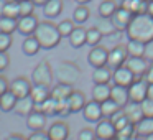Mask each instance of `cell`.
Returning <instances> with one entry per match:
<instances>
[{
    "instance_id": "cell-1",
    "label": "cell",
    "mask_w": 153,
    "mask_h": 140,
    "mask_svg": "<svg viewBox=\"0 0 153 140\" xmlns=\"http://www.w3.org/2000/svg\"><path fill=\"white\" fill-rule=\"evenodd\" d=\"M125 35L128 40H137L146 45L153 40V17L148 13H135L127 27Z\"/></svg>"
},
{
    "instance_id": "cell-2",
    "label": "cell",
    "mask_w": 153,
    "mask_h": 140,
    "mask_svg": "<svg viewBox=\"0 0 153 140\" xmlns=\"http://www.w3.org/2000/svg\"><path fill=\"white\" fill-rule=\"evenodd\" d=\"M33 36L38 40L41 50H53V48H56L61 43V38H63L59 30H58V25H54L50 20L40 22Z\"/></svg>"
},
{
    "instance_id": "cell-3",
    "label": "cell",
    "mask_w": 153,
    "mask_h": 140,
    "mask_svg": "<svg viewBox=\"0 0 153 140\" xmlns=\"http://www.w3.org/2000/svg\"><path fill=\"white\" fill-rule=\"evenodd\" d=\"M81 76V69L76 63L73 61H63L56 66L54 69V77H56L58 83H63V84H76L79 81Z\"/></svg>"
},
{
    "instance_id": "cell-4",
    "label": "cell",
    "mask_w": 153,
    "mask_h": 140,
    "mask_svg": "<svg viewBox=\"0 0 153 140\" xmlns=\"http://www.w3.org/2000/svg\"><path fill=\"white\" fill-rule=\"evenodd\" d=\"M31 83L33 84H41V86H51L53 83V69H51L50 63L46 60L40 61L36 68L31 73Z\"/></svg>"
},
{
    "instance_id": "cell-5",
    "label": "cell",
    "mask_w": 153,
    "mask_h": 140,
    "mask_svg": "<svg viewBox=\"0 0 153 140\" xmlns=\"http://www.w3.org/2000/svg\"><path fill=\"white\" fill-rule=\"evenodd\" d=\"M132 18H133V13L128 10V8H125V7H117V10H115V13L112 15V23H114V27H115V30L117 31H122V33H125V30H127V27H128V23L132 22Z\"/></svg>"
},
{
    "instance_id": "cell-6",
    "label": "cell",
    "mask_w": 153,
    "mask_h": 140,
    "mask_svg": "<svg viewBox=\"0 0 153 140\" xmlns=\"http://www.w3.org/2000/svg\"><path fill=\"white\" fill-rule=\"evenodd\" d=\"M146 89H148V83L142 77H137L132 84L128 86V97L132 102H142L146 99Z\"/></svg>"
},
{
    "instance_id": "cell-7",
    "label": "cell",
    "mask_w": 153,
    "mask_h": 140,
    "mask_svg": "<svg viewBox=\"0 0 153 140\" xmlns=\"http://www.w3.org/2000/svg\"><path fill=\"white\" fill-rule=\"evenodd\" d=\"M127 58H128V53H127V46L125 45H117L112 50L109 51V58H107V66L115 69V68L125 64Z\"/></svg>"
},
{
    "instance_id": "cell-8",
    "label": "cell",
    "mask_w": 153,
    "mask_h": 140,
    "mask_svg": "<svg viewBox=\"0 0 153 140\" xmlns=\"http://www.w3.org/2000/svg\"><path fill=\"white\" fill-rule=\"evenodd\" d=\"M31 87H33V83H31L30 79H27L25 76H18V77H15V79L10 83V87H8V89L15 94L17 99H20V97L30 96Z\"/></svg>"
},
{
    "instance_id": "cell-9",
    "label": "cell",
    "mask_w": 153,
    "mask_h": 140,
    "mask_svg": "<svg viewBox=\"0 0 153 140\" xmlns=\"http://www.w3.org/2000/svg\"><path fill=\"white\" fill-rule=\"evenodd\" d=\"M135 79H137V76L125 66V64H122V66L112 69V81H114V84H119V86L128 87Z\"/></svg>"
},
{
    "instance_id": "cell-10",
    "label": "cell",
    "mask_w": 153,
    "mask_h": 140,
    "mask_svg": "<svg viewBox=\"0 0 153 140\" xmlns=\"http://www.w3.org/2000/svg\"><path fill=\"white\" fill-rule=\"evenodd\" d=\"M38 23H40V22H38V18L35 13L27 15V17H20L17 20V31L20 35H23V36H30V35L35 33Z\"/></svg>"
},
{
    "instance_id": "cell-11",
    "label": "cell",
    "mask_w": 153,
    "mask_h": 140,
    "mask_svg": "<svg viewBox=\"0 0 153 140\" xmlns=\"http://www.w3.org/2000/svg\"><path fill=\"white\" fill-rule=\"evenodd\" d=\"M107 58H109V50L97 45V46H92V50L87 54V63L92 68H100L107 64Z\"/></svg>"
},
{
    "instance_id": "cell-12",
    "label": "cell",
    "mask_w": 153,
    "mask_h": 140,
    "mask_svg": "<svg viewBox=\"0 0 153 140\" xmlns=\"http://www.w3.org/2000/svg\"><path fill=\"white\" fill-rule=\"evenodd\" d=\"M94 130H96L97 139H102V140H112V139H115V133H117V129L112 124V120L105 119V117L97 122Z\"/></svg>"
},
{
    "instance_id": "cell-13",
    "label": "cell",
    "mask_w": 153,
    "mask_h": 140,
    "mask_svg": "<svg viewBox=\"0 0 153 140\" xmlns=\"http://www.w3.org/2000/svg\"><path fill=\"white\" fill-rule=\"evenodd\" d=\"M125 66L137 77H142L146 73V69H148V60L145 56H128L125 61Z\"/></svg>"
},
{
    "instance_id": "cell-14",
    "label": "cell",
    "mask_w": 153,
    "mask_h": 140,
    "mask_svg": "<svg viewBox=\"0 0 153 140\" xmlns=\"http://www.w3.org/2000/svg\"><path fill=\"white\" fill-rule=\"evenodd\" d=\"M82 115L84 119L87 120V122H99L100 119H104L102 117V109H100V102H97V101H89V102H86V106H84L82 109Z\"/></svg>"
},
{
    "instance_id": "cell-15",
    "label": "cell",
    "mask_w": 153,
    "mask_h": 140,
    "mask_svg": "<svg viewBox=\"0 0 153 140\" xmlns=\"http://www.w3.org/2000/svg\"><path fill=\"white\" fill-rule=\"evenodd\" d=\"M46 119H48L46 114L38 110V109H35L30 115H27V127L30 130H33V132H36V130H45V127H46Z\"/></svg>"
},
{
    "instance_id": "cell-16",
    "label": "cell",
    "mask_w": 153,
    "mask_h": 140,
    "mask_svg": "<svg viewBox=\"0 0 153 140\" xmlns=\"http://www.w3.org/2000/svg\"><path fill=\"white\" fill-rule=\"evenodd\" d=\"M48 135H50L51 140H68V137H69V127H68L66 122L58 120V122L50 125Z\"/></svg>"
},
{
    "instance_id": "cell-17",
    "label": "cell",
    "mask_w": 153,
    "mask_h": 140,
    "mask_svg": "<svg viewBox=\"0 0 153 140\" xmlns=\"http://www.w3.org/2000/svg\"><path fill=\"white\" fill-rule=\"evenodd\" d=\"M110 99H112L115 104H119V106L123 109V107L130 102L128 87H123V86H119V84H114V86L110 87Z\"/></svg>"
},
{
    "instance_id": "cell-18",
    "label": "cell",
    "mask_w": 153,
    "mask_h": 140,
    "mask_svg": "<svg viewBox=\"0 0 153 140\" xmlns=\"http://www.w3.org/2000/svg\"><path fill=\"white\" fill-rule=\"evenodd\" d=\"M33 110H35V101L31 99V96L17 99V104H15V107H13V112L18 114V115H22V117H25V119H27V115H30Z\"/></svg>"
},
{
    "instance_id": "cell-19",
    "label": "cell",
    "mask_w": 153,
    "mask_h": 140,
    "mask_svg": "<svg viewBox=\"0 0 153 140\" xmlns=\"http://www.w3.org/2000/svg\"><path fill=\"white\" fill-rule=\"evenodd\" d=\"M123 114L127 115V119L130 120V124H133L135 125L137 122H140V120L143 119V112H142V106H140L138 102H132L130 101L128 104H127L125 107H123Z\"/></svg>"
},
{
    "instance_id": "cell-20",
    "label": "cell",
    "mask_w": 153,
    "mask_h": 140,
    "mask_svg": "<svg viewBox=\"0 0 153 140\" xmlns=\"http://www.w3.org/2000/svg\"><path fill=\"white\" fill-rule=\"evenodd\" d=\"M64 7V2L63 0H48L46 4L43 5V15L46 18H56L59 17V13L63 12Z\"/></svg>"
},
{
    "instance_id": "cell-21",
    "label": "cell",
    "mask_w": 153,
    "mask_h": 140,
    "mask_svg": "<svg viewBox=\"0 0 153 140\" xmlns=\"http://www.w3.org/2000/svg\"><path fill=\"white\" fill-rule=\"evenodd\" d=\"M92 81L94 84H109L112 81V68H109L107 64L100 68H94Z\"/></svg>"
},
{
    "instance_id": "cell-22",
    "label": "cell",
    "mask_w": 153,
    "mask_h": 140,
    "mask_svg": "<svg viewBox=\"0 0 153 140\" xmlns=\"http://www.w3.org/2000/svg\"><path fill=\"white\" fill-rule=\"evenodd\" d=\"M86 96H84L81 91H73L68 97V104L71 107V112H81L86 106Z\"/></svg>"
},
{
    "instance_id": "cell-23",
    "label": "cell",
    "mask_w": 153,
    "mask_h": 140,
    "mask_svg": "<svg viewBox=\"0 0 153 140\" xmlns=\"http://www.w3.org/2000/svg\"><path fill=\"white\" fill-rule=\"evenodd\" d=\"M30 96H31V99L35 101V104H41L51 96V87L41 86V84H33Z\"/></svg>"
},
{
    "instance_id": "cell-24",
    "label": "cell",
    "mask_w": 153,
    "mask_h": 140,
    "mask_svg": "<svg viewBox=\"0 0 153 140\" xmlns=\"http://www.w3.org/2000/svg\"><path fill=\"white\" fill-rule=\"evenodd\" d=\"M150 133H153V117H143L140 122L135 124V135L145 139Z\"/></svg>"
},
{
    "instance_id": "cell-25",
    "label": "cell",
    "mask_w": 153,
    "mask_h": 140,
    "mask_svg": "<svg viewBox=\"0 0 153 140\" xmlns=\"http://www.w3.org/2000/svg\"><path fill=\"white\" fill-rule=\"evenodd\" d=\"M73 86L71 84H63V83H58L56 86L51 87V97L56 101H63V99H68L69 94L73 92Z\"/></svg>"
},
{
    "instance_id": "cell-26",
    "label": "cell",
    "mask_w": 153,
    "mask_h": 140,
    "mask_svg": "<svg viewBox=\"0 0 153 140\" xmlns=\"http://www.w3.org/2000/svg\"><path fill=\"white\" fill-rule=\"evenodd\" d=\"M40 50H41V46H40L38 40L33 36V35H30V36H25L23 43H22V51H23L27 56H35V54H36Z\"/></svg>"
},
{
    "instance_id": "cell-27",
    "label": "cell",
    "mask_w": 153,
    "mask_h": 140,
    "mask_svg": "<svg viewBox=\"0 0 153 140\" xmlns=\"http://www.w3.org/2000/svg\"><path fill=\"white\" fill-rule=\"evenodd\" d=\"M110 83L109 84H94L92 87V99L97 102H104V101L110 99Z\"/></svg>"
},
{
    "instance_id": "cell-28",
    "label": "cell",
    "mask_w": 153,
    "mask_h": 140,
    "mask_svg": "<svg viewBox=\"0 0 153 140\" xmlns=\"http://www.w3.org/2000/svg\"><path fill=\"white\" fill-rule=\"evenodd\" d=\"M94 27L102 33V36H110V35H114L117 31L115 27H114V23H112V20H110V18H104V17L97 18V22H96Z\"/></svg>"
},
{
    "instance_id": "cell-29",
    "label": "cell",
    "mask_w": 153,
    "mask_h": 140,
    "mask_svg": "<svg viewBox=\"0 0 153 140\" xmlns=\"http://www.w3.org/2000/svg\"><path fill=\"white\" fill-rule=\"evenodd\" d=\"M68 38H69V43L73 48H81L86 45V30L82 27H76Z\"/></svg>"
},
{
    "instance_id": "cell-30",
    "label": "cell",
    "mask_w": 153,
    "mask_h": 140,
    "mask_svg": "<svg viewBox=\"0 0 153 140\" xmlns=\"http://www.w3.org/2000/svg\"><path fill=\"white\" fill-rule=\"evenodd\" d=\"M15 104H17V97H15V94L12 92L10 89L0 96V110H4V112H10V110H13Z\"/></svg>"
},
{
    "instance_id": "cell-31",
    "label": "cell",
    "mask_w": 153,
    "mask_h": 140,
    "mask_svg": "<svg viewBox=\"0 0 153 140\" xmlns=\"http://www.w3.org/2000/svg\"><path fill=\"white\" fill-rule=\"evenodd\" d=\"M89 17H91V10H89L87 5H77L73 12V22L76 25L86 23V22L89 20Z\"/></svg>"
},
{
    "instance_id": "cell-32",
    "label": "cell",
    "mask_w": 153,
    "mask_h": 140,
    "mask_svg": "<svg viewBox=\"0 0 153 140\" xmlns=\"http://www.w3.org/2000/svg\"><path fill=\"white\" fill-rule=\"evenodd\" d=\"M146 5H148L146 0H123L122 7L128 8L135 15V13H146Z\"/></svg>"
},
{
    "instance_id": "cell-33",
    "label": "cell",
    "mask_w": 153,
    "mask_h": 140,
    "mask_svg": "<svg viewBox=\"0 0 153 140\" xmlns=\"http://www.w3.org/2000/svg\"><path fill=\"white\" fill-rule=\"evenodd\" d=\"M56 106H58V101L53 99V97H48L45 102L41 104H35V109L41 110V112L46 114V117H51V115H56Z\"/></svg>"
},
{
    "instance_id": "cell-34",
    "label": "cell",
    "mask_w": 153,
    "mask_h": 140,
    "mask_svg": "<svg viewBox=\"0 0 153 140\" xmlns=\"http://www.w3.org/2000/svg\"><path fill=\"white\" fill-rule=\"evenodd\" d=\"M125 46H127L128 56H145V43H142V41L128 40Z\"/></svg>"
},
{
    "instance_id": "cell-35",
    "label": "cell",
    "mask_w": 153,
    "mask_h": 140,
    "mask_svg": "<svg viewBox=\"0 0 153 140\" xmlns=\"http://www.w3.org/2000/svg\"><path fill=\"white\" fill-rule=\"evenodd\" d=\"M117 5L114 0H102L99 4V17L104 18H112V15L115 13Z\"/></svg>"
},
{
    "instance_id": "cell-36",
    "label": "cell",
    "mask_w": 153,
    "mask_h": 140,
    "mask_svg": "<svg viewBox=\"0 0 153 140\" xmlns=\"http://www.w3.org/2000/svg\"><path fill=\"white\" fill-rule=\"evenodd\" d=\"M100 109H102V117L110 119V117L119 112L122 107H120L119 104H115L112 99H107V101H104V102H100Z\"/></svg>"
},
{
    "instance_id": "cell-37",
    "label": "cell",
    "mask_w": 153,
    "mask_h": 140,
    "mask_svg": "<svg viewBox=\"0 0 153 140\" xmlns=\"http://www.w3.org/2000/svg\"><path fill=\"white\" fill-rule=\"evenodd\" d=\"M4 17H8V18H20V4L17 0H7L5 4V8H4Z\"/></svg>"
},
{
    "instance_id": "cell-38",
    "label": "cell",
    "mask_w": 153,
    "mask_h": 140,
    "mask_svg": "<svg viewBox=\"0 0 153 140\" xmlns=\"http://www.w3.org/2000/svg\"><path fill=\"white\" fill-rule=\"evenodd\" d=\"M0 31L2 33H15L17 31V18H8V17H0Z\"/></svg>"
},
{
    "instance_id": "cell-39",
    "label": "cell",
    "mask_w": 153,
    "mask_h": 140,
    "mask_svg": "<svg viewBox=\"0 0 153 140\" xmlns=\"http://www.w3.org/2000/svg\"><path fill=\"white\" fill-rule=\"evenodd\" d=\"M102 40V33L97 30L96 27H91L89 30H86V45L89 46H97Z\"/></svg>"
},
{
    "instance_id": "cell-40",
    "label": "cell",
    "mask_w": 153,
    "mask_h": 140,
    "mask_svg": "<svg viewBox=\"0 0 153 140\" xmlns=\"http://www.w3.org/2000/svg\"><path fill=\"white\" fill-rule=\"evenodd\" d=\"M133 137H135V125H133V124L125 125L123 129L117 130V133H115L117 140H132Z\"/></svg>"
},
{
    "instance_id": "cell-41",
    "label": "cell",
    "mask_w": 153,
    "mask_h": 140,
    "mask_svg": "<svg viewBox=\"0 0 153 140\" xmlns=\"http://www.w3.org/2000/svg\"><path fill=\"white\" fill-rule=\"evenodd\" d=\"M76 28V23H74L73 20H63V22H59V25H58V30H59V33H61V36H69L71 33H73V30Z\"/></svg>"
},
{
    "instance_id": "cell-42",
    "label": "cell",
    "mask_w": 153,
    "mask_h": 140,
    "mask_svg": "<svg viewBox=\"0 0 153 140\" xmlns=\"http://www.w3.org/2000/svg\"><path fill=\"white\" fill-rule=\"evenodd\" d=\"M18 4H20V17L31 15L35 12V7H36V5L33 4V0H22Z\"/></svg>"
},
{
    "instance_id": "cell-43",
    "label": "cell",
    "mask_w": 153,
    "mask_h": 140,
    "mask_svg": "<svg viewBox=\"0 0 153 140\" xmlns=\"http://www.w3.org/2000/svg\"><path fill=\"white\" fill-rule=\"evenodd\" d=\"M69 114H73V112H71V107H69V104H68V99L58 101V106H56V115H59V117H66V115H69Z\"/></svg>"
},
{
    "instance_id": "cell-44",
    "label": "cell",
    "mask_w": 153,
    "mask_h": 140,
    "mask_svg": "<svg viewBox=\"0 0 153 140\" xmlns=\"http://www.w3.org/2000/svg\"><path fill=\"white\" fill-rule=\"evenodd\" d=\"M12 43H13L12 35L2 33V31H0V51H8V50H10V46H12Z\"/></svg>"
},
{
    "instance_id": "cell-45",
    "label": "cell",
    "mask_w": 153,
    "mask_h": 140,
    "mask_svg": "<svg viewBox=\"0 0 153 140\" xmlns=\"http://www.w3.org/2000/svg\"><path fill=\"white\" fill-rule=\"evenodd\" d=\"M140 106H142L143 117H153V99H148V97H146L145 101L140 102Z\"/></svg>"
},
{
    "instance_id": "cell-46",
    "label": "cell",
    "mask_w": 153,
    "mask_h": 140,
    "mask_svg": "<svg viewBox=\"0 0 153 140\" xmlns=\"http://www.w3.org/2000/svg\"><path fill=\"white\" fill-rule=\"evenodd\" d=\"M97 135H96V130L94 129H89V127H86V129H82L79 132V135H77V140H96Z\"/></svg>"
},
{
    "instance_id": "cell-47",
    "label": "cell",
    "mask_w": 153,
    "mask_h": 140,
    "mask_svg": "<svg viewBox=\"0 0 153 140\" xmlns=\"http://www.w3.org/2000/svg\"><path fill=\"white\" fill-rule=\"evenodd\" d=\"M27 140H51V139H50V135H48V132H45V130H36V132H33Z\"/></svg>"
},
{
    "instance_id": "cell-48",
    "label": "cell",
    "mask_w": 153,
    "mask_h": 140,
    "mask_svg": "<svg viewBox=\"0 0 153 140\" xmlns=\"http://www.w3.org/2000/svg\"><path fill=\"white\" fill-rule=\"evenodd\" d=\"M8 64H10V58H8L7 51H0V73L7 69Z\"/></svg>"
},
{
    "instance_id": "cell-49",
    "label": "cell",
    "mask_w": 153,
    "mask_h": 140,
    "mask_svg": "<svg viewBox=\"0 0 153 140\" xmlns=\"http://www.w3.org/2000/svg\"><path fill=\"white\" fill-rule=\"evenodd\" d=\"M145 58L148 60V63H153V40L145 45Z\"/></svg>"
},
{
    "instance_id": "cell-50",
    "label": "cell",
    "mask_w": 153,
    "mask_h": 140,
    "mask_svg": "<svg viewBox=\"0 0 153 140\" xmlns=\"http://www.w3.org/2000/svg\"><path fill=\"white\" fill-rule=\"evenodd\" d=\"M8 87H10V83L7 81V77H5V76L0 74V96H2L4 92H7Z\"/></svg>"
},
{
    "instance_id": "cell-51",
    "label": "cell",
    "mask_w": 153,
    "mask_h": 140,
    "mask_svg": "<svg viewBox=\"0 0 153 140\" xmlns=\"http://www.w3.org/2000/svg\"><path fill=\"white\" fill-rule=\"evenodd\" d=\"M143 79H145L148 84H152V83H153V63H152V66H148L146 73L143 74Z\"/></svg>"
},
{
    "instance_id": "cell-52",
    "label": "cell",
    "mask_w": 153,
    "mask_h": 140,
    "mask_svg": "<svg viewBox=\"0 0 153 140\" xmlns=\"http://www.w3.org/2000/svg\"><path fill=\"white\" fill-rule=\"evenodd\" d=\"M5 140H27V139H25L23 135H20V133H12V135H8Z\"/></svg>"
},
{
    "instance_id": "cell-53",
    "label": "cell",
    "mask_w": 153,
    "mask_h": 140,
    "mask_svg": "<svg viewBox=\"0 0 153 140\" xmlns=\"http://www.w3.org/2000/svg\"><path fill=\"white\" fill-rule=\"evenodd\" d=\"M146 97H148V99H153V83L148 84V89H146Z\"/></svg>"
},
{
    "instance_id": "cell-54",
    "label": "cell",
    "mask_w": 153,
    "mask_h": 140,
    "mask_svg": "<svg viewBox=\"0 0 153 140\" xmlns=\"http://www.w3.org/2000/svg\"><path fill=\"white\" fill-rule=\"evenodd\" d=\"M146 13L152 15V17H153V0H150L148 5H146Z\"/></svg>"
},
{
    "instance_id": "cell-55",
    "label": "cell",
    "mask_w": 153,
    "mask_h": 140,
    "mask_svg": "<svg viewBox=\"0 0 153 140\" xmlns=\"http://www.w3.org/2000/svg\"><path fill=\"white\" fill-rule=\"evenodd\" d=\"M5 4H7V0H0V17H4V8H5Z\"/></svg>"
},
{
    "instance_id": "cell-56",
    "label": "cell",
    "mask_w": 153,
    "mask_h": 140,
    "mask_svg": "<svg viewBox=\"0 0 153 140\" xmlns=\"http://www.w3.org/2000/svg\"><path fill=\"white\" fill-rule=\"evenodd\" d=\"M46 2H48V0H33V4L36 5V7H43Z\"/></svg>"
},
{
    "instance_id": "cell-57",
    "label": "cell",
    "mask_w": 153,
    "mask_h": 140,
    "mask_svg": "<svg viewBox=\"0 0 153 140\" xmlns=\"http://www.w3.org/2000/svg\"><path fill=\"white\" fill-rule=\"evenodd\" d=\"M74 2H76L77 5H87L89 2H92V0H74Z\"/></svg>"
},
{
    "instance_id": "cell-58",
    "label": "cell",
    "mask_w": 153,
    "mask_h": 140,
    "mask_svg": "<svg viewBox=\"0 0 153 140\" xmlns=\"http://www.w3.org/2000/svg\"><path fill=\"white\" fill-rule=\"evenodd\" d=\"M132 140H145V139H143V137H137V135H135V137H133Z\"/></svg>"
},
{
    "instance_id": "cell-59",
    "label": "cell",
    "mask_w": 153,
    "mask_h": 140,
    "mask_svg": "<svg viewBox=\"0 0 153 140\" xmlns=\"http://www.w3.org/2000/svg\"><path fill=\"white\" fill-rule=\"evenodd\" d=\"M145 140H153V133H150L148 137H145Z\"/></svg>"
},
{
    "instance_id": "cell-60",
    "label": "cell",
    "mask_w": 153,
    "mask_h": 140,
    "mask_svg": "<svg viewBox=\"0 0 153 140\" xmlns=\"http://www.w3.org/2000/svg\"><path fill=\"white\" fill-rule=\"evenodd\" d=\"M96 140H102V139H96Z\"/></svg>"
},
{
    "instance_id": "cell-61",
    "label": "cell",
    "mask_w": 153,
    "mask_h": 140,
    "mask_svg": "<svg viewBox=\"0 0 153 140\" xmlns=\"http://www.w3.org/2000/svg\"><path fill=\"white\" fill-rule=\"evenodd\" d=\"M17 2H22V0H17Z\"/></svg>"
},
{
    "instance_id": "cell-62",
    "label": "cell",
    "mask_w": 153,
    "mask_h": 140,
    "mask_svg": "<svg viewBox=\"0 0 153 140\" xmlns=\"http://www.w3.org/2000/svg\"><path fill=\"white\" fill-rule=\"evenodd\" d=\"M112 140H117V139H112Z\"/></svg>"
},
{
    "instance_id": "cell-63",
    "label": "cell",
    "mask_w": 153,
    "mask_h": 140,
    "mask_svg": "<svg viewBox=\"0 0 153 140\" xmlns=\"http://www.w3.org/2000/svg\"><path fill=\"white\" fill-rule=\"evenodd\" d=\"M146 2H150V0H146Z\"/></svg>"
}]
</instances>
